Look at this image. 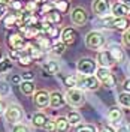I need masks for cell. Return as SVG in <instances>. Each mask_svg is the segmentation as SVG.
Wrapping results in <instances>:
<instances>
[{"instance_id": "obj_6", "label": "cell", "mask_w": 130, "mask_h": 132, "mask_svg": "<svg viewBox=\"0 0 130 132\" xmlns=\"http://www.w3.org/2000/svg\"><path fill=\"white\" fill-rule=\"evenodd\" d=\"M85 45L90 50H96L97 51V50H100L105 45V36L100 32H97V30H93V32H90L85 36Z\"/></svg>"}, {"instance_id": "obj_8", "label": "cell", "mask_w": 130, "mask_h": 132, "mask_svg": "<svg viewBox=\"0 0 130 132\" xmlns=\"http://www.w3.org/2000/svg\"><path fill=\"white\" fill-rule=\"evenodd\" d=\"M111 2L109 0H93V5H91V9L93 12L97 16L103 18V16H108L109 12H111Z\"/></svg>"}, {"instance_id": "obj_22", "label": "cell", "mask_w": 130, "mask_h": 132, "mask_svg": "<svg viewBox=\"0 0 130 132\" xmlns=\"http://www.w3.org/2000/svg\"><path fill=\"white\" fill-rule=\"evenodd\" d=\"M3 26L6 29L18 27V14H8V15L3 18Z\"/></svg>"}, {"instance_id": "obj_7", "label": "cell", "mask_w": 130, "mask_h": 132, "mask_svg": "<svg viewBox=\"0 0 130 132\" xmlns=\"http://www.w3.org/2000/svg\"><path fill=\"white\" fill-rule=\"evenodd\" d=\"M78 87H81L84 90H97L100 87V81L96 75H79Z\"/></svg>"}, {"instance_id": "obj_52", "label": "cell", "mask_w": 130, "mask_h": 132, "mask_svg": "<svg viewBox=\"0 0 130 132\" xmlns=\"http://www.w3.org/2000/svg\"><path fill=\"white\" fill-rule=\"evenodd\" d=\"M127 128H129V131H130V125H129V126H127Z\"/></svg>"}, {"instance_id": "obj_4", "label": "cell", "mask_w": 130, "mask_h": 132, "mask_svg": "<svg viewBox=\"0 0 130 132\" xmlns=\"http://www.w3.org/2000/svg\"><path fill=\"white\" fill-rule=\"evenodd\" d=\"M64 98H66V102H67L69 105H72V107H81L82 104L85 102V95H84V92H82L81 89H78V87L69 89V90L66 92Z\"/></svg>"}, {"instance_id": "obj_48", "label": "cell", "mask_w": 130, "mask_h": 132, "mask_svg": "<svg viewBox=\"0 0 130 132\" xmlns=\"http://www.w3.org/2000/svg\"><path fill=\"white\" fill-rule=\"evenodd\" d=\"M100 132H114V131H112L111 128H103V129H102Z\"/></svg>"}, {"instance_id": "obj_40", "label": "cell", "mask_w": 130, "mask_h": 132, "mask_svg": "<svg viewBox=\"0 0 130 132\" xmlns=\"http://www.w3.org/2000/svg\"><path fill=\"white\" fill-rule=\"evenodd\" d=\"M21 56V51L20 50H9V57L12 59V60H18Z\"/></svg>"}, {"instance_id": "obj_9", "label": "cell", "mask_w": 130, "mask_h": 132, "mask_svg": "<svg viewBox=\"0 0 130 132\" xmlns=\"http://www.w3.org/2000/svg\"><path fill=\"white\" fill-rule=\"evenodd\" d=\"M5 119H6V122L12 125H16L21 119H23V110L20 105H15V104H12V105H9L6 108V111H5Z\"/></svg>"}, {"instance_id": "obj_46", "label": "cell", "mask_w": 130, "mask_h": 132, "mask_svg": "<svg viewBox=\"0 0 130 132\" xmlns=\"http://www.w3.org/2000/svg\"><path fill=\"white\" fill-rule=\"evenodd\" d=\"M117 132H130V131H129V128H127V126H120V128L117 129Z\"/></svg>"}, {"instance_id": "obj_27", "label": "cell", "mask_w": 130, "mask_h": 132, "mask_svg": "<svg viewBox=\"0 0 130 132\" xmlns=\"http://www.w3.org/2000/svg\"><path fill=\"white\" fill-rule=\"evenodd\" d=\"M52 3H54V6H55L61 14H67L69 9H70V2H69V0H54Z\"/></svg>"}, {"instance_id": "obj_16", "label": "cell", "mask_w": 130, "mask_h": 132, "mask_svg": "<svg viewBox=\"0 0 130 132\" xmlns=\"http://www.w3.org/2000/svg\"><path fill=\"white\" fill-rule=\"evenodd\" d=\"M34 104L39 108H45L49 105V93L47 90H38L34 92Z\"/></svg>"}, {"instance_id": "obj_43", "label": "cell", "mask_w": 130, "mask_h": 132, "mask_svg": "<svg viewBox=\"0 0 130 132\" xmlns=\"http://www.w3.org/2000/svg\"><path fill=\"white\" fill-rule=\"evenodd\" d=\"M123 90H124V92H129V93H130V78L124 80V82H123Z\"/></svg>"}, {"instance_id": "obj_5", "label": "cell", "mask_w": 130, "mask_h": 132, "mask_svg": "<svg viewBox=\"0 0 130 132\" xmlns=\"http://www.w3.org/2000/svg\"><path fill=\"white\" fill-rule=\"evenodd\" d=\"M96 77L99 78V81L100 84H103L105 87L108 89H114L115 84H117V80H115L114 74L109 71V68H97V71H96Z\"/></svg>"}, {"instance_id": "obj_31", "label": "cell", "mask_w": 130, "mask_h": 132, "mask_svg": "<svg viewBox=\"0 0 130 132\" xmlns=\"http://www.w3.org/2000/svg\"><path fill=\"white\" fill-rule=\"evenodd\" d=\"M118 104L121 107H127L130 108V93L129 92H121L118 95Z\"/></svg>"}, {"instance_id": "obj_38", "label": "cell", "mask_w": 130, "mask_h": 132, "mask_svg": "<svg viewBox=\"0 0 130 132\" xmlns=\"http://www.w3.org/2000/svg\"><path fill=\"white\" fill-rule=\"evenodd\" d=\"M123 45L126 48H130V29H127L123 33Z\"/></svg>"}, {"instance_id": "obj_39", "label": "cell", "mask_w": 130, "mask_h": 132, "mask_svg": "<svg viewBox=\"0 0 130 132\" xmlns=\"http://www.w3.org/2000/svg\"><path fill=\"white\" fill-rule=\"evenodd\" d=\"M12 132H30L29 131V128L23 123H16L14 125V128H12Z\"/></svg>"}, {"instance_id": "obj_12", "label": "cell", "mask_w": 130, "mask_h": 132, "mask_svg": "<svg viewBox=\"0 0 130 132\" xmlns=\"http://www.w3.org/2000/svg\"><path fill=\"white\" fill-rule=\"evenodd\" d=\"M70 20H72V23L75 26H84L87 23V20H88V15H87L85 9L78 6V8H75L70 12Z\"/></svg>"}, {"instance_id": "obj_53", "label": "cell", "mask_w": 130, "mask_h": 132, "mask_svg": "<svg viewBox=\"0 0 130 132\" xmlns=\"http://www.w3.org/2000/svg\"><path fill=\"white\" fill-rule=\"evenodd\" d=\"M25 2H29V0H25Z\"/></svg>"}, {"instance_id": "obj_36", "label": "cell", "mask_w": 130, "mask_h": 132, "mask_svg": "<svg viewBox=\"0 0 130 132\" xmlns=\"http://www.w3.org/2000/svg\"><path fill=\"white\" fill-rule=\"evenodd\" d=\"M9 92H11V87L8 86V82L5 80H0V95L5 96V95H8Z\"/></svg>"}, {"instance_id": "obj_3", "label": "cell", "mask_w": 130, "mask_h": 132, "mask_svg": "<svg viewBox=\"0 0 130 132\" xmlns=\"http://www.w3.org/2000/svg\"><path fill=\"white\" fill-rule=\"evenodd\" d=\"M8 47L11 50H20V51H24L27 48V39L21 32H12L8 35Z\"/></svg>"}, {"instance_id": "obj_25", "label": "cell", "mask_w": 130, "mask_h": 132, "mask_svg": "<svg viewBox=\"0 0 130 132\" xmlns=\"http://www.w3.org/2000/svg\"><path fill=\"white\" fill-rule=\"evenodd\" d=\"M14 68V60L11 57H3L0 60V74H8Z\"/></svg>"}, {"instance_id": "obj_1", "label": "cell", "mask_w": 130, "mask_h": 132, "mask_svg": "<svg viewBox=\"0 0 130 132\" xmlns=\"http://www.w3.org/2000/svg\"><path fill=\"white\" fill-rule=\"evenodd\" d=\"M102 23L105 24L106 29H111V30L126 32L127 29H130V20L127 16L108 15V16H103V18H102Z\"/></svg>"}, {"instance_id": "obj_19", "label": "cell", "mask_w": 130, "mask_h": 132, "mask_svg": "<svg viewBox=\"0 0 130 132\" xmlns=\"http://www.w3.org/2000/svg\"><path fill=\"white\" fill-rule=\"evenodd\" d=\"M42 71L45 72V75H55L60 71V65L54 60H48L42 65Z\"/></svg>"}, {"instance_id": "obj_33", "label": "cell", "mask_w": 130, "mask_h": 132, "mask_svg": "<svg viewBox=\"0 0 130 132\" xmlns=\"http://www.w3.org/2000/svg\"><path fill=\"white\" fill-rule=\"evenodd\" d=\"M9 6L15 11V14H20L25 9V0H12Z\"/></svg>"}, {"instance_id": "obj_47", "label": "cell", "mask_w": 130, "mask_h": 132, "mask_svg": "<svg viewBox=\"0 0 130 132\" xmlns=\"http://www.w3.org/2000/svg\"><path fill=\"white\" fill-rule=\"evenodd\" d=\"M11 2H12V0H0V5H11Z\"/></svg>"}, {"instance_id": "obj_18", "label": "cell", "mask_w": 130, "mask_h": 132, "mask_svg": "<svg viewBox=\"0 0 130 132\" xmlns=\"http://www.w3.org/2000/svg\"><path fill=\"white\" fill-rule=\"evenodd\" d=\"M45 20L49 21V23H52V24H60V23H61V20H63V14H61V12L54 6V8H51L48 12H47Z\"/></svg>"}, {"instance_id": "obj_29", "label": "cell", "mask_w": 130, "mask_h": 132, "mask_svg": "<svg viewBox=\"0 0 130 132\" xmlns=\"http://www.w3.org/2000/svg\"><path fill=\"white\" fill-rule=\"evenodd\" d=\"M25 51H27V53H29V54L32 56L33 60H38V59H41V57H42V54H43V53H42V51H41L39 48H38V47H36L34 44H32V45H27Z\"/></svg>"}, {"instance_id": "obj_37", "label": "cell", "mask_w": 130, "mask_h": 132, "mask_svg": "<svg viewBox=\"0 0 130 132\" xmlns=\"http://www.w3.org/2000/svg\"><path fill=\"white\" fill-rule=\"evenodd\" d=\"M43 129L47 132H57V126H55V122H52V120H49L45 123V126H43Z\"/></svg>"}, {"instance_id": "obj_28", "label": "cell", "mask_w": 130, "mask_h": 132, "mask_svg": "<svg viewBox=\"0 0 130 132\" xmlns=\"http://www.w3.org/2000/svg\"><path fill=\"white\" fill-rule=\"evenodd\" d=\"M16 62L20 63V66H30L34 60H33L32 56H30V54L24 50V51H21V56H20V59H18Z\"/></svg>"}, {"instance_id": "obj_17", "label": "cell", "mask_w": 130, "mask_h": 132, "mask_svg": "<svg viewBox=\"0 0 130 132\" xmlns=\"http://www.w3.org/2000/svg\"><path fill=\"white\" fill-rule=\"evenodd\" d=\"M66 104V98L60 93V92H52L49 93V105L52 108H61Z\"/></svg>"}, {"instance_id": "obj_14", "label": "cell", "mask_w": 130, "mask_h": 132, "mask_svg": "<svg viewBox=\"0 0 130 132\" xmlns=\"http://www.w3.org/2000/svg\"><path fill=\"white\" fill-rule=\"evenodd\" d=\"M78 39V32L73 27H64L61 30V41L64 42L66 45H73Z\"/></svg>"}, {"instance_id": "obj_21", "label": "cell", "mask_w": 130, "mask_h": 132, "mask_svg": "<svg viewBox=\"0 0 130 132\" xmlns=\"http://www.w3.org/2000/svg\"><path fill=\"white\" fill-rule=\"evenodd\" d=\"M47 122H48V117L43 113H34L32 117V123L34 128H43Z\"/></svg>"}, {"instance_id": "obj_35", "label": "cell", "mask_w": 130, "mask_h": 132, "mask_svg": "<svg viewBox=\"0 0 130 132\" xmlns=\"http://www.w3.org/2000/svg\"><path fill=\"white\" fill-rule=\"evenodd\" d=\"M76 132H97V131H96V126L85 123V125H79L76 128Z\"/></svg>"}, {"instance_id": "obj_44", "label": "cell", "mask_w": 130, "mask_h": 132, "mask_svg": "<svg viewBox=\"0 0 130 132\" xmlns=\"http://www.w3.org/2000/svg\"><path fill=\"white\" fill-rule=\"evenodd\" d=\"M11 81L14 82V84H18V86H20V84H21V81H23V78H21L20 75H14V77L11 78Z\"/></svg>"}, {"instance_id": "obj_15", "label": "cell", "mask_w": 130, "mask_h": 132, "mask_svg": "<svg viewBox=\"0 0 130 132\" xmlns=\"http://www.w3.org/2000/svg\"><path fill=\"white\" fill-rule=\"evenodd\" d=\"M52 39L51 38H48L47 35H43V33H41L38 38H36V42H34V45L38 47V48L41 50L42 53H45V51H51V48H52Z\"/></svg>"}, {"instance_id": "obj_42", "label": "cell", "mask_w": 130, "mask_h": 132, "mask_svg": "<svg viewBox=\"0 0 130 132\" xmlns=\"http://www.w3.org/2000/svg\"><path fill=\"white\" fill-rule=\"evenodd\" d=\"M21 78H23L24 81H33V78H34V74H33V72H24V74L21 75Z\"/></svg>"}, {"instance_id": "obj_10", "label": "cell", "mask_w": 130, "mask_h": 132, "mask_svg": "<svg viewBox=\"0 0 130 132\" xmlns=\"http://www.w3.org/2000/svg\"><path fill=\"white\" fill-rule=\"evenodd\" d=\"M96 62H97V65L102 66V68H111V66H114L115 63H117L115 59L112 57L111 50H100L97 53Z\"/></svg>"}, {"instance_id": "obj_32", "label": "cell", "mask_w": 130, "mask_h": 132, "mask_svg": "<svg viewBox=\"0 0 130 132\" xmlns=\"http://www.w3.org/2000/svg\"><path fill=\"white\" fill-rule=\"evenodd\" d=\"M63 81H64V86L67 89L78 87V77H75V75H66L63 78Z\"/></svg>"}, {"instance_id": "obj_34", "label": "cell", "mask_w": 130, "mask_h": 132, "mask_svg": "<svg viewBox=\"0 0 130 132\" xmlns=\"http://www.w3.org/2000/svg\"><path fill=\"white\" fill-rule=\"evenodd\" d=\"M67 120H69L70 126H76V125L81 123V114L76 113V111H70V113L67 114Z\"/></svg>"}, {"instance_id": "obj_30", "label": "cell", "mask_w": 130, "mask_h": 132, "mask_svg": "<svg viewBox=\"0 0 130 132\" xmlns=\"http://www.w3.org/2000/svg\"><path fill=\"white\" fill-rule=\"evenodd\" d=\"M66 47H67V45H66L63 41H55L54 44H52V48H51V51H52L55 56H61V54L66 51Z\"/></svg>"}, {"instance_id": "obj_51", "label": "cell", "mask_w": 130, "mask_h": 132, "mask_svg": "<svg viewBox=\"0 0 130 132\" xmlns=\"http://www.w3.org/2000/svg\"><path fill=\"white\" fill-rule=\"evenodd\" d=\"M38 2H48V0H38Z\"/></svg>"}, {"instance_id": "obj_23", "label": "cell", "mask_w": 130, "mask_h": 132, "mask_svg": "<svg viewBox=\"0 0 130 132\" xmlns=\"http://www.w3.org/2000/svg\"><path fill=\"white\" fill-rule=\"evenodd\" d=\"M108 117H109V120L112 122V123H117V122H120L123 119V110L118 107H112L109 108V111H108Z\"/></svg>"}, {"instance_id": "obj_11", "label": "cell", "mask_w": 130, "mask_h": 132, "mask_svg": "<svg viewBox=\"0 0 130 132\" xmlns=\"http://www.w3.org/2000/svg\"><path fill=\"white\" fill-rule=\"evenodd\" d=\"M42 33L47 35L48 38H51L52 41H57L58 38H61V30L57 24H52L49 21H42Z\"/></svg>"}, {"instance_id": "obj_2", "label": "cell", "mask_w": 130, "mask_h": 132, "mask_svg": "<svg viewBox=\"0 0 130 132\" xmlns=\"http://www.w3.org/2000/svg\"><path fill=\"white\" fill-rule=\"evenodd\" d=\"M76 71L81 75H94L97 71V62L91 57H82L76 63Z\"/></svg>"}, {"instance_id": "obj_24", "label": "cell", "mask_w": 130, "mask_h": 132, "mask_svg": "<svg viewBox=\"0 0 130 132\" xmlns=\"http://www.w3.org/2000/svg\"><path fill=\"white\" fill-rule=\"evenodd\" d=\"M20 90H21V93L23 95H34V90H36V87H34V82L33 81H21V84H20Z\"/></svg>"}, {"instance_id": "obj_26", "label": "cell", "mask_w": 130, "mask_h": 132, "mask_svg": "<svg viewBox=\"0 0 130 132\" xmlns=\"http://www.w3.org/2000/svg\"><path fill=\"white\" fill-rule=\"evenodd\" d=\"M55 126H57V132H67L69 128H70V123H69L67 117L60 116V117L55 119Z\"/></svg>"}, {"instance_id": "obj_13", "label": "cell", "mask_w": 130, "mask_h": 132, "mask_svg": "<svg viewBox=\"0 0 130 132\" xmlns=\"http://www.w3.org/2000/svg\"><path fill=\"white\" fill-rule=\"evenodd\" d=\"M111 15L114 16H129L130 15V5L123 2H117L111 6Z\"/></svg>"}, {"instance_id": "obj_20", "label": "cell", "mask_w": 130, "mask_h": 132, "mask_svg": "<svg viewBox=\"0 0 130 132\" xmlns=\"http://www.w3.org/2000/svg\"><path fill=\"white\" fill-rule=\"evenodd\" d=\"M109 50H111L112 57L115 59L117 63H123V62H124V59H126V53H124V50H123L120 45H112Z\"/></svg>"}, {"instance_id": "obj_45", "label": "cell", "mask_w": 130, "mask_h": 132, "mask_svg": "<svg viewBox=\"0 0 130 132\" xmlns=\"http://www.w3.org/2000/svg\"><path fill=\"white\" fill-rule=\"evenodd\" d=\"M6 104H5V102H3V101H2V99H0V116L2 114H5V111H6Z\"/></svg>"}, {"instance_id": "obj_49", "label": "cell", "mask_w": 130, "mask_h": 132, "mask_svg": "<svg viewBox=\"0 0 130 132\" xmlns=\"http://www.w3.org/2000/svg\"><path fill=\"white\" fill-rule=\"evenodd\" d=\"M118 2H123V3H126V5H130V0H118Z\"/></svg>"}, {"instance_id": "obj_41", "label": "cell", "mask_w": 130, "mask_h": 132, "mask_svg": "<svg viewBox=\"0 0 130 132\" xmlns=\"http://www.w3.org/2000/svg\"><path fill=\"white\" fill-rule=\"evenodd\" d=\"M8 15V5H0V20Z\"/></svg>"}, {"instance_id": "obj_50", "label": "cell", "mask_w": 130, "mask_h": 132, "mask_svg": "<svg viewBox=\"0 0 130 132\" xmlns=\"http://www.w3.org/2000/svg\"><path fill=\"white\" fill-rule=\"evenodd\" d=\"M2 56H3V53H2V47H0V60L3 59V57H2Z\"/></svg>"}]
</instances>
